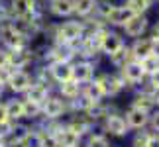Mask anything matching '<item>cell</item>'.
<instances>
[{"mask_svg":"<svg viewBox=\"0 0 159 147\" xmlns=\"http://www.w3.org/2000/svg\"><path fill=\"white\" fill-rule=\"evenodd\" d=\"M81 35H83V26L79 22H65L57 32V39H59V43L69 45L73 41L81 39Z\"/></svg>","mask_w":159,"mask_h":147,"instance_id":"cell-1","label":"cell"},{"mask_svg":"<svg viewBox=\"0 0 159 147\" xmlns=\"http://www.w3.org/2000/svg\"><path fill=\"white\" fill-rule=\"evenodd\" d=\"M104 127H106V131L110 133V136L122 137V136H126V133H128V127H130V126H128L126 118H122V116H118V114H112V116H108V118H106Z\"/></svg>","mask_w":159,"mask_h":147,"instance_id":"cell-2","label":"cell"},{"mask_svg":"<svg viewBox=\"0 0 159 147\" xmlns=\"http://www.w3.org/2000/svg\"><path fill=\"white\" fill-rule=\"evenodd\" d=\"M136 16L128 6H112V10L108 12V22H112L114 26H126L132 18Z\"/></svg>","mask_w":159,"mask_h":147,"instance_id":"cell-3","label":"cell"},{"mask_svg":"<svg viewBox=\"0 0 159 147\" xmlns=\"http://www.w3.org/2000/svg\"><path fill=\"white\" fill-rule=\"evenodd\" d=\"M0 38H2V41L12 49H20L24 45V38L10 26V24H6V26L0 28Z\"/></svg>","mask_w":159,"mask_h":147,"instance_id":"cell-4","label":"cell"},{"mask_svg":"<svg viewBox=\"0 0 159 147\" xmlns=\"http://www.w3.org/2000/svg\"><path fill=\"white\" fill-rule=\"evenodd\" d=\"M153 53H155V43H153L151 39H138L136 45L132 47V55H134L138 61L148 59V57H151Z\"/></svg>","mask_w":159,"mask_h":147,"instance_id":"cell-5","label":"cell"},{"mask_svg":"<svg viewBox=\"0 0 159 147\" xmlns=\"http://www.w3.org/2000/svg\"><path fill=\"white\" fill-rule=\"evenodd\" d=\"M122 73H124V78L128 82H139L145 77V71L139 61H130L128 65L122 67Z\"/></svg>","mask_w":159,"mask_h":147,"instance_id":"cell-6","label":"cell"},{"mask_svg":"<svg viewBox=\"0 0 159 147\" xmlns=\"http://www.w3.org/2000/svg\"><path fill=\"white\" fill-rule=\"evenodd\" d=\"M51 77L59 82H67L73 78V65H69V61H57L51 67Z\"/></svg>","mask_w":159,"mask_h":147,"instance_id":"cell-7","label":"cell"},{"mask_svg":"<svg viewBox=\"0 0 159 147\" xmlns=\"http://www.w3.org/2000/svg\"><path fill=\"white\" fill-rule=\"evenodd\" d=\"M122 47H124V41H122L120 35H116V33H108V32H106V35L102 38V43H100V49H102V51L112 57V55H116Z\"/></svg>","mask_w":159,"mask_h":147,"instance_id":"cell-8","label":"cell"},{"mask_svg":"<svg viewBox=\"0 0 159 147\" xmlns=\"http://www.w3.org/2000/svg\"><path fill=\"white\" fill-rule=\"evenodd\" d=\"M30 61H32V53L26 51V49H12V53H8V65L14 67V69H22L26 67Z\"/></svg>","mask_w":159,"mask_h":147,"instance_id":"cell-9","label":"cell"},{"mask_svg":"<svg viewBox=\"0 0 159 147\" xmlns=\"http://www.w3.org/2000/svg\"><path fill=\"white\" fill-rule=\"evenodd\" d=\"M124 29H126V33L130 35V38H139L145 29H148V20H145L143 16H134L130 22L124 26Z\"/></svg>","mask_w":159,"mask_h":147,"instance_id":"cell-10","label":"cell"},{"mask_svg":"<svg viewBox=\"0 0 159 147\" xmlns=\"http://www.w3.org/2000/svg\"><path fill=\"white\" fill-rule=\"evenodd\" d=\"M96 82L100 84V88H102V92H104V96H106V94L114 96V94L122 88V81H120L118 77H114V75H102Z\"/></svg>","mask_w":159,"mask_h":147,"instance_id":"cell-11","label":"cell"},{"mask_svg":"<svg viewBox=\"0 0 159 147\" xmlns=\"http://www.w3.org/2000/svg\"><path fill=\"white\" fill-rule=\"evenodd\" d=\"M8 84H10V88L14 90V92H24V90H28L32 87V78H30V75H26V73L16 71L14 75L10 77Z\"/></svg>","mask_w":159,"mask_h":147,"instance_id":"cell-12","label":"cell"},{"mask_svg":"<svg viewBox=\"0 0 159 147\" xmlns=\"http://www.w3.org/2000/svg\"><path fill=\"white\" fill-rule=\"evenodd\" d=\"M55 137H57V141H59L61 147H77L79 137H81V136H79L77 131H73L71 127H61L59 133Z\"/></svg>","mask_w":159,"mask_h":147,"instance_id":"cell-13","label":"cell"},{"mask_svg":"<svg viewBox=\"0 0 159 147\" xmlns=\"http://www.w3.org/2000/svg\"><path fill=\"white\" fill-rule=\"evenodd\" d=\"M43 112L47 118H59L65 112V104L61 98H47L43 102Z\"/></svg>","mask_w":159,"mask_h":147,"instance_id":"cell-14","label":"cell"},{"mask_svg":"<svg viewBox=\"0 0 159 147\" xmlns=\"http://www.w3.org/2000/svg\"><path fill=\"white\" fill-rule=\"evenodd\" d=\"M126 122L130 127H143L148 124V112L138 110V108H130L126 114Z\"/></svg>","mask_w":159,"mask_h":147,"instance_id":"cell-15","label":"cell"},{"mask_svg":"<svg viewBox=\"0 0 159 147\" xmlns=\"http://www.w3.org/2000/svg\"><path fill=\"white\" fill-rule=\"evenodd\" d=\"M90 78H93V67H90V63H79L73 67V81H77L81 84V82H89Z\"/></svg>","mask_w":159,"mask_h":147,"instance_id":"cell-16","label":"cell"},{"mask_svg":"<svg viewBox=\"0 0 159 147\" xmlns=\"http://www.w3.org/2000/svg\"><path fill=\"white\" fill-rule=\"evenodd\" d=\"M28 100L34 102V104H43L47 100V88L43 87V84H32V87L28 88Z\"/></svg>","mask_w":159,"mask_h":147,"instance_id":"cell-17","label":"cell"},{"mask_svg":"<svg viewBox=\"0 0 159 147\" xmlns=\"http://www.w3.org/2000/svg\"><path fill=\"white\" fill-rule=\"evenodd\" d=\"M51 12L55 16H69L71 12H75V0H53Z\"/></svg>","mask_w":159,"mask_h":147,"instance_id":"cell-18","label":"cell"},{"mask_svg":"<svg viewBox=\"0 0 159 147\" xmlns=\"http://www.w3.org/2000/svg\"><path fill=\"white\" fill-rule=\"evenodd\" d=\"M35 8V0H12V10L20 18H28Z\"/></svg>","mask_w":159,"mask_h":147,"instance_id":"cell-19","label":"cell"},{"mask_svg":"<svg viewBox=\"0 0 159 147\" xmlns=\"http://www.w3.org/2000/svg\"><path fill=\"white\" fill-rule=\"evenodd\" d=\"M6 106V114H8L10 120H18V118H24V102L20 100H8L4 104Z\"/></svg>","mask_w":159,"mask_h":147,"instance_id":"cell-20","label":"cell"},{"mask_svg":"<svg viewBox=\"0 0 159 147\" xmlns=\"http://www.w3.org/2000/svg\"><path fill=\"white\" fill-rule=\"evenodd\" d=\"M79 90H81V84L77 81H67V82H61V92H63L65 98H77L79 96Z\"/></svg>","mask_w":159,"mask_h":147,"instance_id":"cell-21","label":"cell"},{"mask_svg":"<svg viewBox=\"0 0 159 147\" xmlns=\"http://www.w3.org/2000/svg\"><path fill=\"white\" fill-rule=\"evenodd\" d=\"M102 96H104V92H102V88H100L98 82H93V84H89V87L84 88V98H89L93 104H96Z\"/></svg>","mask_w":159,"mask_h":147,"instance_id":"cell-22","label":"cell"},{"mask_svg":"<svg viewBox=\"0 0 159 147\" xmlns=\"http://www.w3.org/2000/svg\"><path fill=\"white\" fill-rule=\"evenodd\" d=\"M142 63V67H143V71H145V75H151V73H155V71H159V55H151V57H148V59H143V61H139Z\"/></svg>","mask_w":159,"mask_h":147,"instance_id":"cell-23","label":"cell"},{"mask_svg":"<svg viewBox=\"0 0 159 147\" xmlns=\"http://www.w3.org/2000/svg\"><path fill=\"white\" fill-rule=\"evenodd\" d=\"M75 10L81 16H87L94 10V0H75Z\"/></svg>","mask_w":159,"mask_h":147,"instance_id":"cell-24","label":"cell"},{"mask_svg":"<svg viewBox=\"0 0 159 147\" xmlns=\"http://www.w3.org/2000/svg\"><path fill=\"white\" fill-rule=\"evenodd\" d=\"M128 8H130L134 14H142L149 8V0H128Z\"/></svg>","mask_w":159,"mask_h":147,"instance_id":"cell-25","label":"cell"},{"mask_svg":"<svg viewBox=\"0 0 159 147\" xmlns=\"http://www.w3.org/2000/svg\"><path fill=\"white\" fill-rule=\"evenodd\" d=\"M151 106H153V100H151V96H138L136 100H134V108L138 110H143V112H149Z\"/></svg>","mask_w":159,"mask_h":147,"instance_id":"cell-26","label":"cell"},{"mask_svg":"<svg viewBox=\"0 0 159 147\" xmlns=\"http://www.w3.org/2000/svg\"><path fill=\"white\" fill-rule=\"evenodd\" d=\"M39 147H61L57 137L51 133H39Z\"/></svg>","mask_w":159,"mask_h":147,"instance_id":"cell-27","label":"cell"},{"mask_svg":"<svg viewBox=\"0 0 159 147\" xmlns=\"http://www.w3.org/2000/svg\"><path fill=\"white\" fill-rule=\"evenodd\" d=\"M39 112V104H34V102H24V116H30V118H35Z\"/></svg>","mask_w":159,"mask_h":147,"instance_id":"cell-28","label":"cell"},{"mask_svg":"<svg viewBox=\"0 0 159 147\" xmlns=\"http://www.w3.org/2000/svg\"><path fill=\"white\" fill-rule=\"evenodd\" d=\"M89 147H108V141L104 136H90L89 137Z\"/></svg>","mask_w":159,"mask_h":147,"instance_id":"cell-29","label":"cell"},{"mask_svg":"<svg viewBox=\"0 0 159 147\" xmlns=\"http://www.w3.org/2000/svg\"><path fill=\"white\" fill-rule=\"evenodd\" d=\"M145 141H148V147H159V136L148 133V136H145Z\"/></svg>","mask_w":159,"mask_h":147,"instance_id":"cell-30","label":"cell"},{"mask_svg":"<svg viewBox=\"0 0 159 147\" xmlns=\"http://www.w3.org/2000/svg\"><path fill=\"white\" fill-rule=\"evenodd\" d=\"M6 122H10V118H8V114H6V106L0 104V126L6 124Z\"/></svg>","mask_w":159,"mask_h":147,"instance_id":"cell-31","label":"cell"},{"mask_svg":"<svg viewBox=\"0 0 159 147\" xmlns=\"http://www.w3.org/2000/svg\"><path fill=\"white\" fill-rule=\"evenodd\" d=\"M151 87H153V88H159V71L151 73Z\"/></svg>","mask_w":159,"mask_h":147,"instance_id":"cell-32","label":"cell"},{"mask_svg":"<svg viewBox=\"0 0 159 147\" xmlns=\"http://www.w3.org/2000/svg\"><path fill=\"white\" fill-rule=\"evenodd\" d=\"M30 145V139L26 137V139H16L14 143H12V147H28Z\"/></svg>","mask_w":159,"mask_h":147,"instance_id":"cell-33","label":"cell"},{"mask_svg":"<svg viewBox=\"0 0 159 147\" xmlns=\"http://www.w3.org/2000/svg\"><path fill=\"white\" fill-rule=\"evenodd\" d=\"M134 147H148V141H145V136L143 137H138L136 143H134Z\"/></svg>","mask_w":159,"mask_h":147,"instance_id":"cell-34","label":"cell"},{"mask_svg":"<svg viewBox=\"0 0 159 147\" xmlns=\"http://www.w3.org/2000/svg\"><path fill=\"white\" fill-rule=\"evenodd\" d=\"M153 127H155V130L159 131V114H157L155 118H153Z\"/></svg>","mask_w":159,"mask_h":147,"instance_id":"cell-35","label":"cell"},{"mask_svg":"<svg viewBox=\"0 0 159 147\" xmlns=\"http://www.w3.org/2000/svg\"><path fill=\"white\" fill-rule=\"evenodd\" d=\"M4 92V82H0V94Z\"/></svg>","mask_w":159,"mask_h":147,"instance_id":"cell-36","label":"cell"},{"mask_svg":"<svg viewBox=\"0 0 159 147\" xmlns=\"http://www.w3.org/2000/svg\"><path fill=\"white\" fill-rule=\"evenodd\" d=\"M155 35H159V22H157V26H155Z\"/></svg>","mask_w":159,"mask_h":147,"instance_id":"cell-37","label":"cell"},{"mask_svg":"<svg viewBox=\"0 0 159 147\" xmlns=\"http://www.w3.org/2000/svg\"><path fill=\"white\" fill-rule=\"evenodd\" d=\"M0 147H4V137L0 136Z\"/></svg>","mask_w":159,"mask_h":147,"instance_id":"cell-38","label":"cell"}]
</instances>
